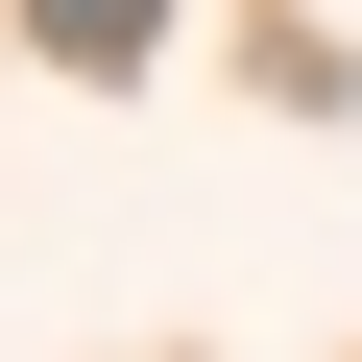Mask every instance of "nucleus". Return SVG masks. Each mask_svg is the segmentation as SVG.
Listing matches in <instances>:
<instances>
[{"mask_svg": "<svg viewBox=\"0 0 362 362\" xmlns=\"http://www.w3.org/2000/svg\"><path fill=\"white\" fill-rule=\"evenodd\" d=\"M25 25H49V73H145L169 25H194V0H25Z\"/></svg>", "mask_w": 362, "mask_h": 362, "instance_id": "f257e3e1", "label": "nucleus"}]
</instances>
